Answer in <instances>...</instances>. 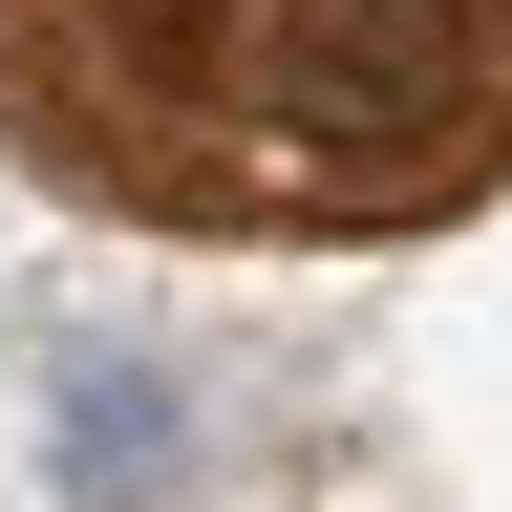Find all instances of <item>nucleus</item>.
Here are the masks:
<instances>
[{"instance_id": "1", "label": "nucleus", "mask_w": 512, "mask_h": 512, "mask_svg": "<svg viewBox=\"0 0 512 512\" xmlns=\"http://www.w3.org/2000/svg\"><path fill=\"white\" fill-rule=\"evenodd\" d=\"M256 86H278L299 128H427L448 86H470V22H448V0H278Z\"/></svg>"}, {"instance_id": "2", "label": "nucleus", "mask_w": 512, "mask_h": 512, "mask_svg": "<svg viewBox=\"0 0 512 512\" xmlns=\"http://www.w3.org/2000/svg\"><path fill=\"white\" fill-rule=\"evenodd\" d=\"M43 427H64V491H86V512H150V470H171V384H150V342H64Z\"/></svg>"}]
</instances>
